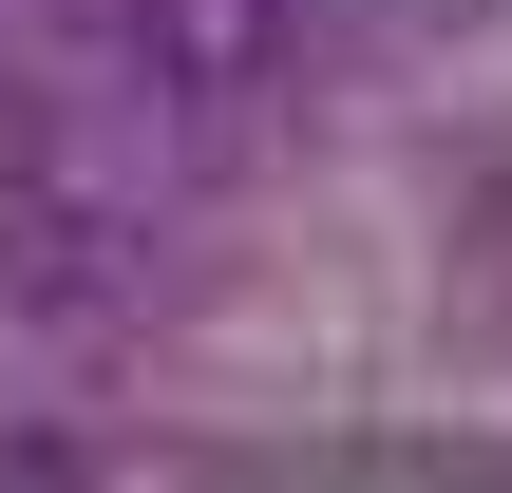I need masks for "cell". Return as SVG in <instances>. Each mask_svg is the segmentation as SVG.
Returning a JSON list of instances; mask_svg holds the SVG:
<instances>
[{"label":"cell","mask_w":512,"mask_h":493,"mask_svg":"<svg viewBox=\"0 0 512 493\" xmlns=\"http://www.w3.org/2000/svg\"><path fill=\"white\" fill-rule=\"evenodd\" d=\"M304 38H323V0H114L133 95L190 114V133H247V114L304 76Z\"/></svg>","instance_id":"1"}]
</instances>
